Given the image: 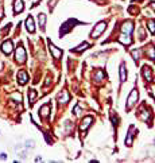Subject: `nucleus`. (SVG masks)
Masks as SVG:
<instances>
[{"label":"nucleus","mask_w":155,"mask_h":163,"mask_svg":"<svg viewBox=\"0 0 155 163\" xmlns=\"http://www.w3.org/2000/svg\"><path fill=\"white\" fill-rule=\"evenodd\" d=\"M74 24H81V22L77 20V19H69L67 22H65V23L62 24L61 30H59V35L63 36L65 34H67V32H69V31L74 27Z\"/></svg>","instance_id":"f257e3e1"},{"label":"nucleus","mask_w":155,"mask_h":163,"mask_svg":"<svg viewBox=\"0 0 155 163\" xmlns=\"http://www.w3.org/2000/svg\"><path fill=\"white\" fill-rule=\"evenodd\" d=\"M105 28H107V22L103 20V22H100L97 26H94V28H93V31L90 32V38H98V36L103 34L104 31H105Z\"/></svg>","instance_id":"f03ea898"},{"label":"nucleus","mask_w":155,"mask_h":163,"mask_svg":"<svg viewBox=\"0 0 155 163\" xmlns=\"http://www.w3.org/2000/svg\"><path fill=\"white\" fill-rule=\"evenodd\" d=\"M138 98H139V93H138V89H134L132 92L129 93L128 96V100H127V109H131V108L134 107V104L138 101Z\"/></svg>","instance_id":"7ed1b4c3"},{"label":"nucleus","mask_w":155,"mask_h":163,"mask_svg":"<svg viewBox=\"0 0 155 163\" xmlns=\"http://www.w3.org/2000/svg\"><path fill=\"white\" fill-rule=\"evenodd\" d=\"M15 58H16V61L19 62V63H24V62H26V51H24V47L22 46V45L16 49Z\"/></svg>","instance_id":"20e7f679"},{"label":"nucleus","mask_w":155,"mask_h":163,"mask_svg":"<svg viewBox=\"0 0 155 163\" xmlns=\"http://www.w3.org/2000/svg\"><path fill=\"white\" fill-rule=\"evenodd\" d=\"M49 49H50V53L53 54V57H54L55 59H59L62 57V50H59L58 47H55L50 41H49Z\"/></svg>","instance_id":"39448f33"},{"label":"nucleus","mask_w":155,"mask_h":163,"mask_svg":"<svg viewBox=\"0 0 155 163\" xmlns=\"http://www.w3.org/2000/svg\"><path fill=\"white\" fill-rule=\"evenodd\" d=\"M12 49H14V45H12V41H5L3 42V45H1V50L4 54H11L12 53Z\"/></svg>","instance_id":"423d86ee"},{"label":"nucleus","mask_w":155,"mask_h":163,"mask_svg":"<svg viewBox=\"0 0 155 163\" xmlns=\"http://www.w3.org/2000/svg\"><path fill=\"white\" fill-rule=\"evenodd\" d=\"M50 112H51V105H50V104H45V105H42L41 109H39V115H41L42 117H49Z\"/></svg>","instance_id":"0eeeda50"},{"label":"nucleus","mask_w":155,"mask_h":163,"mask_svg":"<svg viewBox=\"0 0 155 163\" xmlns=\"http://www.w3.org/2000/svg\"><path fill=\"white\" fill-rule=\"evenodd\" d=\"M18 81L20 85H26V82L28 81V74L24 70H20L18 73Z\"/></svg>","instance_id":"6e6552de"},{"label":"nucleus","mask_w":155,"mask_h":163,"mask_svg":"<svg viewBox=\"0 0 155 163\" xmlns=\"http://www.w3.org/2000/svg\"><path fill=\"white\" fill-rule=\"evenodd\" d=\"M69 100H70V96H69L67 90H62V93L58 94V102L59 104H66Z\"/></svg>","instance_id":"1a4fd4ad"},{"label":"nucleus","mask_w":155,"mask_h":163,"mask_svg":"<svg viewBox=\"0 0 155 163\" xmlns=\"http://www.w3.org/2000/svg\"><path fill=\"white\" fill-rule=\"evenodd\" d=\"M93 121V117L92 116H86L82 119V121H81V131H86L88 129V127L92 124Z\"/></svg>","instance_id":"9d476101"},{"label":"nucleus","mask_w":155,"mask_h":163,"mask_svg":"<svg viewBox=\"0 0 155 163\" xmlns=\"http://www.w3.org/2000/svg\"><path fill=\"white\" fill-rule=\"evenodd\" d=\"M24 10V4H23V0H14V12L19 14Z\"/></svg>","instance_id":"9b49d317"},{"label":"nucleus","mask_w":155,"mask_h":163,"mask_svg":"<svg viewBox=\"0 0 155 163\" xmlns=\"http://www.w3.org/2000/svg\"><path fill=\"white\" fill-rule=\"evenodd\" d=\"M121 31H123V34H129L131 35V32L134 31V24H132V22H125L121 27Z\"/></svg>","instance_id":"f8f14e48"},{"label":"nucleus","mask_w":155,"mask_h":163,"mask_svg":"<svg viewBox=\"0 0 155 163\" xmlns=\"http://www.w3.org/2000/svg\"><path fill=\"white\" fill-rule=\"evenodd\" d=\"M26 28L28 32H34L35 31V27H34V19L31 18V16H28L26 19Z\"/></svg>","instance_id":"ddd939ff"},{"label":"nucleus","mask_w":155,"mask_h":163,"mask_svg":"<svg viewBox=\"0 0 155 163\" xmlns=\"http://www.w3.org/2000/svg\"><path fill=\"white\" fill-rule=\"evenodd\" d=\"M119 42H121L123 45H131V36H129V34H121V35L119 36Z\"/></svg>","instance_id":"4468645a"},{"label":"nucleus","mask_w":155,"mask_h":163,"mask_svg":"<svg viewBox=\"0 0 155 163\" xmlns=\"http://www.w3.org/2000/svg\"><path fill=\"white\" fill-rule=\"evenodd\" d=\"M143 76L147 81H152V73H151V67L143 66Z\"/></svg>","instance_id":"2eb2a0df"},{"label":"nucleus","mask_w":155,"mask_h":163,"mask_svg":"<svg viewBox=\"0 0 155 163\" xmlns=\"http://www.w3.org/2000/svg\"><path fill=\"white\" fill-rule=\"evenodd\" d=\"M119 73H120V81L124 82L125 80H127V70H125V65H124V63H121V65H120Z\"/></svg>","instance_id":"dca6fc26"},{"label":"nucleus","mask_w":155,"mask_h":163,"mask_svg":"<svg viewBox=\"0 0 155 163\" xmlns=\"http://www.w3.org/2000/svg\"><path fill=\"white\" fill-rule=\"evenodd\" d=\"M38 22H39V26H41L42 30H45V24H46V15L41 12V14H38Z\"/></svg>","instance_id":"f3484780"},{"label":"nucleus","mask_w":155,"mask_h":163,"mask_svg":"<svg viewBox=\"0 0 155 163\" xmlns=\"http://www.w3.org/2000/svg\"><path fill=\"white\" fill-rule=\"evenodd\" d=\"M134 125H131L129 127V132H128V136L125 138V144L127 146H131L132 144V139H134V133H132V131H134Z\"/></svg>","instance_id":"a211bd4d"},{"label":"nucleus","mask_w":155,"mask_h":163,"mask_svg":"<svg viewBox=\"0 0 155 163\" xmlns=\"http://www.w3.org/2000/svg\"><path fill=\"white\" fill-rule=\"evenodd\" d=\"M147 55H148V58H151L152 61H155V47L152 46V45L147 46Z\"/></svg>","instance_id":"6ab92c4d"},{"label":"nucleus","mask_w":155,"mask_h":163,"mask_svg":"<svg viewBox=\"0 0 155 163\" xmlns=\"http://www.w3.org/2000/svg\"><path fill=\"white\" fill-rule=\"evenodd\" d=\"M90 46L88 42H82L80 46H77V49H72V51H74V53H80V51H82V50H85V49H88V47Z\"/></svg>","instance_id":"aec40b11"},{"label":"nucleus","mask_w":155,"mask_h":163,"mask_svg":"<svg viewBox=\"0 0 155 163\" xmlns=\"http://www.w3.org/2000/svg\"><path fill=\"white\" fill-rule=\"evenodd\" d=\"M35 98H36V92L34 89H30V92H28V100H30L31 104H34Z\"/></svg>","instance_id":"412c9836"},{"label":"nucleus","mask_w":155,"mask_h":163,"mask_svg":"<svg viewBox=\"0 0 155 163\" xmlns=\"http://www.w3.org/2000/svg\"><path fill=\"white\" fill-rule=\"evenodd\" d=\"M147 27L150 28L151 34H154V32H155V20H154V19H150V20L147 22Z\"/></svg>","instance_id":"4be33fe9"},{"label":"nucleus","mask_w":155,"mask_h":163,"mask_svg":"<svg viewBox=\"0 0 155 163\" xmlns=\"http://www.w3.org/2000/svg\"><path fill=\"white\" fill-rule=\"evenodd\" d=\"M103 78H104V73L101 70H97L96 73H94V80H96L97 82H100Z\"/></svg>","instance_id":"5701e85b"},{"label":"nucleus","mask_w":155,"mask_h":163,"mask_svg":"<svg viewBox=\"0 0 155 163\" xmlns=\"http://www.w3.org/2000/svg\"><path fill=\"white\" fill-rule=\"evenodd\" d=\"M11 97H12V98H15V100H16L18 102H20V101H22V96H20V93H14V94H12Z\"/></svg>","instance_id":"b1692460"},{"label":"nucleus","mask_w":155,"mask_h":163,"mask_svg":"<svg viewBox=\"0 0 155 163\" xmlns=\"http://www.w3.org/2000/svg\"><path fill=\"white\" fill-rule=\"evenodd\" d=\"M132 55H134L135 61H138V59H139V57H140V51L139 50H134V51H132Z\"/></svg>","instance_id":"393cba45"},{"label":"nucleus","mask_w":155,"mask_h":163,"mask_svg":"<svg viewBox=\"0 0 155 163\" xmlns=\"http://www.w3.org/2000/svg\"><path fill=\"white\" fill-rule=\"evenodd\" d=\"M150 5H151V7H152V8H154V11H155V1H151V3H150Z\"/></svg>","instance_id":"a878e982"}]
</instances>
